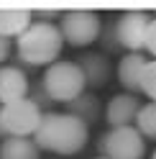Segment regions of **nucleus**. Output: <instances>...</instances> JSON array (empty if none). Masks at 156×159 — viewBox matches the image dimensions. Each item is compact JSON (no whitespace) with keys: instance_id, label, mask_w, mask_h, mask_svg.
<instances>
[{"instance_id":"7ed1b4c3","label":"nucleus","mask_w":156,"mask_h":159,"mask_svg":"<svg viewBox=\"0 0 156 159\" xmlns=\"http://www.w3.org/2000/svg\"><path fill=\"white\" fill-rule=\"evenodd\" d=\"M46 95L51 98L54 103H69L77 95L84 93V77L80 72L77 62H54L49 64L46 75L41 80Z\"/></svg>"},{"instance_id":"f257e3e1","label":"nucleus","mask_w":156,"mask_h":159,"mask_svg":"<svg viewBox=\"0 0 156 159\" xmlns=\"http://www.w3.org/2000/svg\"><path fill=\"white\" fill-rule=\"evenodd\" d=\"M90 136V126H84L77 116L69 113H44L36 134L31 136L38 149L59 157H72L82 152Z\"/></svg>"},{"instance_id":"412c9836","label":"nucleus","mask_w":156,"mask_h":159,"mask_svg":"<svg viewBox=\"0 0 156 159\" xmlns=\"http://www.w3.org/2000/svg\"><path fill=\"white\" fill-rule=\"evenodd\" d=\"M11 52H13V44H11V39H3V36H0V64H3L5 59L11 57Z\"/></svg>"},{"instance_id":"39448f33","label":"nucleus","mask_w":156,"mask_h":159,"mask_svg":"<svg viewBox=\"0 0 156 159\" xmlns=\"http://www.w3.org/2000/svg\"><path fill=\"white\" fill-rule=\"evenodd\" d=\"M41 111L28 98H21L15 103L0 105V128L5 139L8 136H33L38 123H41Z\"/></svg>"},{"instance_id":"dca6fc26","label":"nucleus","mask_w":156,"mask_h":159,"mask_svg":"<svg viewBox=\"0 0 156 159\" xmlns=\"http://www.w3.org/2000/svg\"><path fill=\"white\" fill-rule=\"evenodd\" d=\"M138 93H143L146 98H149V103H156V59H149V62H146Z\"/></svg>"},{"instance_id":"423d86ee","label":"nucleus","mask_w":156,"mask_h":159,"mask_svg":"<svg viewBox=\"0 0 156 159\" xmlns=\"http://www.w3.org/2000/svg\"><path fill=\"white\" fill-rule=\"evenodd\" d=\"M97 146H100V157L108 159H143L146 154V139L133 126L110 128Z\"/></svg>"},{"instance_id":"6ab92c4d","label":"nucleus","mask_w":156,"mask_h":159,"mask_svg":"<svg viewBox=\"0 0 156 159\" xmlns=\"http://www.w3.org/2000/svg\"><path fill=\"white\" fill-rule=\"evenodd\" d=\"M100 41L105 44V49L108 52H118L120 44H118V39H115V26H102V31H100Z\"/></svg>"},{"instance_id":"2eb2a0df","label":"nucleus","mask_w":156,"mask_h":159,"mask_svg":"<svg viewBox=\"0 0 156 159\" xmlns=\"http://www.w3.org/2000/svg\"><path fill=\"white\" fill-rule=\"evenodd\" d=\"M133 128H136L143 139L156 141V103H146V105L138 108L136 121H133Z\"/></svg>"},{"instance_id":"a211bd4d","label":"nucleus","mask_w":156,"mask_h":159,"mask_svg":"<svg viewBox=\"0 0 156 159\" xmlns=\"http://www.w3.org/2000/svg\"><path fill=\"white\" fill-rule=\"evenodd\" d=\"M143 52L151 59H156V16H151L149 28H146V39H143Z\"/></svg>"},{"instance_id":"9d476101","label":"nucleus","mask_w":156,"mask_h":159,"mask_svg":"<svg viewBox=\"0 0 156 159\" xmlns=\"http://www.w3.org/2000/svg\"><path fill=\"white\" fill-rule=\"evenodd\" d=\"M146 62H149V57L143 52H131V54L120 57L118 67H115V77H118V82L128 93H138L141 90V75H143Z\"/></svg>"},{"instance_id":"4468645a","label":"nucleus","mask_w":156,"mask_h":159,"mask_svg":"<svg viewBox=\"0 0 156 159\" xmlns=\"http://www.w3.org/2000/svg\"><path fill=\"white\" fill-rule=\"evenodd\" d=\"M41 149L31 136H8L0 144V159H38Z\"/></svg>"},{"instance_id":"20e7f679","label":"nucleus","mask_w":156,"mask_h":159,"mask_svg":"<svg viewBox=\"0 0 156 159\" xmlns=\"http://www.w3.org/2000/svg\"><path fill=\"white\" fill-rule=\"evenodd\" d=\"M56 28L62 34V41L72 44V46H90L100 39L102 21L92 11H69V13L59 16Z\"/></svg>"},{"instance_id":"f3484780","label":"nucleus","mask_w":156,"mask_h":159,"mask_svg":"<svg viewBox=\"0 0 156 159\" xmlns=\"http://www.w3.org/2000/svg\"><path fill=\"white\" fill-rule=\"evenodd\" d=\"M28 100H31V103H36L41 113H44V108L54 105V100L46 95V90H44V85H41V82H38V85H33V87H28Z\"/></svg>"},{"instance_id":"6e6552de","label":"nucleus","mask_w":156,"mask_h":159,"mask_svg":"<svg viewBox=\"0 0 156 159\" xmlns=\"http://www.w3.org/2000/svg\"><path fill=\"white\" fill-rule=\"evenodd\" d=\"M28 87L31 85H28V77H26L23 69L11 67V64L0 67V105L28 98Z\"/></svg>"},{"instance_id":"9b49d317","label":"nucleus","mask_w":156,"mask_h":159,"mask_svg":"<svg viewBox=\"0 0 156 159\" xmlns=\"http://www.w3.org/2000/svg\"><path fill=\"white\" fill-rule=\"evenodd\" d=\"M138 108H141V103H138L136 95H131V93L115 95V98H110V103L105 105V121H108L113 128H118V126H133Z\"/></svg>"},{"instance_id":"f8f14e48","label":"nucleus","mask_w":156,"mask_h":159,"mask_svg":"<svg viewBox=\"0 0 156 159\" xmlns=\"http://www.w3.org/2000/svg\"><path fill=\"white\" fill-rule=\"evenodd\" d=\"M31 23L33 16L26 8H0V36L3 39H18Z\"/></svg>"},{"instance_id":"5701e85b","label":"nucleus","mask_w":156,"mask_h":159,"mask_svg":"<svg viewBox=\"0 0 156 159\" xmlns=\"http://www.w3.org/2000/svg\"><path fill=\"white\" fill-rule=\"evenodd\" d=\"M97 159H108V157H97Z\"/></svg>"},{"instance_id":"1a4fd4ad","label":"nucleus","mask_w":156,"mask_h":159,"mask_svg":"<svg viewBox=\"0 0 156 159\" xmlns=\"http://www.w3.org/2000/svg\"><path fill=\"white\" fill-rule=\"evenodd\" d=\"M80 72L84 77V87H105L110 82V75H113V64L105 54H84L80 62Z\"/></svg>"},{"instance_id":"aec40b11","label":"nucleus","mask_w":156,"mask_h":159,"mask_svg":"<svg viewBox=\"0 0 156 159\" xmlns=\"http://www.w3.org/2000/svg\"><path fill=\"white\" fill-rule=\"evenodd\" d=\"M31 16H33V21H38V23H54V21H59V11H36Z\"/></svg>"},{"instance_id":"0eeeda50","label":"nucleus","mask_w":156,"mask_h":159,"mask_svg":"<svg viewBox=\"0 0 156 159\" xmlns=\"http://www.w3.org/2000/svg\"><path fill=\"white\" fill-rule=\"evenodd\" d=\"M149 21H151V16L149 13H141V11L123 13L118 21H113L115 39H118L120 49H128V52H143V39H146Z\"/></svg>"},{"instance_id":"f03ea898","label":"nucleus","mask_w":156,"mask_h":159,"mask_svg":"<svg viewBox=\"0 0 156 159\" xmlns=\"http://www.w3.org/2000/svg\"><path fill=\"white\" fill-rule=\"evenodd\" d=\"M62 34L56 23H38L33 21L26 31L18 36V57L26 64L38 67V64H54L59 62L62 54Z\"/></svg>"},{"instance_id":"4be33fe9","label":"nucleus","mask_w":156,"mask_h":159,"mask_svg":"<svg viewBox=\"0 0 156 159\" xmlns=\"http://www.w3.org/2000/svg\"><path fill=\"white\" fill-rule=\"evenodd\" d=\"M151 159H156V152H154V154H151Z\"/></svg>"},{"instance_id":"ddd939ff","label":"nucleus","mask_w":156,"mask_h":159,"mask_svg":"<svg viewBox=\"0 0 156 159\" xmlns=\"http://www.w3.org/2000/svg\"><path fill=\"white\" fill-rule=\"evenodd\" d=\"M67 113L69 116H77L84 126H90V123H97L100 121V113H102V105L100 100H97V95L92 93H82V95H77L74 100L67 103Z\"/></svg>"}]
</instances>
